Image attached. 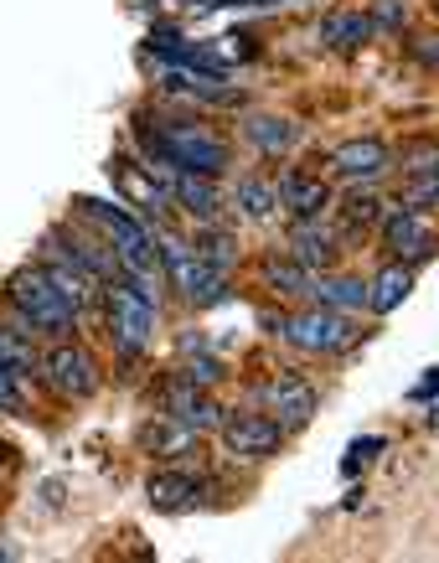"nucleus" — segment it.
I'll list each match as a JSON object with an SVG mask.
<instances>
[{
  "label": "nucleus",
  "mask_w": 439,
  "mask_h": 563,
  "mask_svg": "<svg viewBox=\"0 0 439 563\" xmlns=\"http://www.w3.org/2000/svg\"><path fill=\"white\" fill-rule=\"evenodd\" d=\"M145 151L166 172H197V176H222L228 161H233L228 140H218L207 124H191V120L155 124V135L145 130Z\"/></svg>",
  "instance_id": "f257e3e1"
},
{
  "label": "nucleus",
  "mask_w": 439,
  "mask_h": 563,
  "mask_svg": "<svg viewBox=\"0 0 439 563\" xmlns=\"http://www.w3.org/2000/svg\"><path fill=\"white\" fill-rule=\"evenodd\" d=\"M424 172H439L435 140H414V145L404 151V176H424Z\"/></svg>",
  "instance_id": "bb28decb"
},
{
  "label": "nucleus",
  "mask_w": 439,
  "mask_h": 563,
  "mask_svg": "<svg viewBox=\"0 0 439 563\" xmlns=\"http://www.w3.org/2000/svg\"><path fill=\"white\" fill-rule=\"evenodd\" d=\"M408 290H414V269L393 258V264L377 269V279H367V310L372 316H388V310H398L408 300Z\"/></svg>",
  "instance_id": "f3484780"
},
{
  "label": "nucleus",
  "mask_w": 439,
  "mask_h": 563,
  "mask_svg": "<svg viewBox=\"0 0 439 563\" xmlns=\"http://www.w3.org/2000/svg\"><path fill=\"white\" fill-rule=\"evenodd\" d=\"M279 342H289L295 352L305 357H337L347 346L356 342V325L341 316V310H300V316H285V331H279Z\"/></svg>",
  "instance_id": "20e7f679"
},
{
  "label": "nucleus",
  "mask_w": 439,
  "mask_h": 563,
  "mask_svg": "<svg viewBox=\"0 0 439 563\" xmlns=\"http://www.w3.org/2000/svg\"><path fill=\"white\" fill-rule=\"evenodd\" d=\"M305 300H316L326 310H367V279L362 274H310V285H305Z\"/></svg>",
  "instance_id": "2eb2a0df"
},
{
  "label": "nucleus",
  "mask_w": 439,
  "mask_h": 563,
  "mask_svg": "<svg viewBox=\"0 0 439 563\" xmlns=\"http://www.w3.org/2000/svg\"><path fill=\"white\" fill-rule=\"evenodd\" d=\"M36 367H42V377H47V388L57 393V398H73V404L88 398V393H99V377H103L99 362L88 357L78 342H68V336H63V342H52L47 357L36 362Z\"/></svg>",
  "instance_id": "39448f33"
},
{
  "label": "nucleus",
  "mask_w": 439,
  "mask_h": 563,
  "mask_svg": "<svg viewBox=\"0 0 439 563\" xmlns=\"http://www.w3.org/2000/svg\"><path fill=\"white\" fill-rule=\"evenodd\" d=\"M6 300L17 310V325L21 331H42V336H73V325H78V310L57 295V285L47 279L42 264H26L6 279Z\"/></svg>",
  "instance_id": "f03ea898"
},
{
  "label": "nucleus",
  "mask_w": 439,
  "mask_h": 563,
  "mask_svg": "<svg viewBox=\"0 0 439 563\" xmlns=\"http://www.w3.org/2000/svg\"><path fill=\"white\" fill-rule=\"evenodd\" d=\"M140 444L151 450L155 461H186V455H197L202 434H197V429H186L182 419H155V424L140 434Z\"/></svg>",
  "instance_id": "dca6fc26"
},
{
  "label": "nucleus",
  "mask_w": 439,
  "mask_h": 563,
  "mask_svg": "<svg viewBox=\"0 0 439 563\" xmlns=\"http://www.w3.org/2000/svg\"><path fill=\"white\" fill-rule=\"evenodd\" d=\"M372 32H404L408 26V0H372Z\"/></svg>",
  "instance_id": "393cba45"
},
{
  "label": "nucleus",
  "mask_w": 439,
  "mask_h": 563,
  "mask_svg": "<svg viewBox=\"0 0 439 563\" xmlns=\"http://www.w3.org/2000/svg\"><path fill=\"white\" fill-rule=\"evenodd\" d=\"M367 36H372L367 11H331V16L321 21V42L331 52H356Z\"/></svg>",
  "instance_id": "6ab92c4d"
},
{
  "label": "nucleus",
  "mask_w": 439,
  "mask_h": 563,
  "mask_svg": "<svg viewBox=\"0 0 439 563\" xmlns=\"http://www.w3.org/2000/svg\"><path fill=\"white\" fill-rule=\"evenodd\" d=\"M0 362H6V367H11V373H32L36 367V346H32V336H26V331H6V325H0Z\"/></svg>",
  "instance_id": "b1692460"
},
{
  "label": "nucleus",
  "mask_w": 439,
  "mask_h": 563,
  "mask_svg": "<svg viewBox=\"0 0 439 563\" xmlns=\"http://www.w3.org/2000/svg\"><path fill=\"white\" fill-rule=\"evenodd\" d=\"M414 63H424V68H435V63H439L435 36H414Z\"/></svg>",
  "instance_id": "7c9ffc66"
},
{
  "label": "nucleus",
  "mask_w": 439,
  "mask_h": 563,
  "mask_svg": "<svg viewBox=\"0 0 439 563\" xmlns=\"http://www.w3.org/2000/svg\"><path fill=\"white\" fill-rule=\"evenodd\" d=\"M439 197V172H424V176H404V207L424 212V207Z\"/></svg>",
  "instance_id": "a878e982"
},
{
  "label": "nucleus",
  "mask_w": 439,
  "mask_h": 563,
  "mask_svg": "<svg viewBox=\"0 0 439 563\" xmlns=\"http://www.w3.org/2000/svg\"><path fill=\"white\" fill-rule=\"evenodd\" d=\"M264 398H270L274 419L285 424V434L289 429H305L316 419V388H310L300 373H274L270 383H264Z\"/></svg>",
  "instance_id": "9b49d317"
},
{
  "label": "nucleus",
  "mask_w": 439,
  "mask_h": 563,
  "mask_svg": "<svg viewBox=\"0 0 439 563\" xmlns=\"http://www.w3.org/2000/svg\"><path fill=\"white\" fill-rule=\"evenodd\" d=\"M161 413H166V419H182V424L197 429V434L222 424V404H212L197 383H186V377H176V373H171L166 388H161Z\"/></svg>",
  "instance_id": "1a4fd4ad"
},
{
  "label": "nucleus",
  "mask_w": 439,
  "mask_h": 563,
  "mask_svg": "<svg viewBox=\"0 0 439 563\" xmlns=\"http://www.w3.org/2000/svg\"><path fill=\"white\" fill-rule=\"evenodd\" d=\"M259 274H264V285H270L274 295H295V300H300L305 295V285H310V274L300 269V264H295V258L289 254H279V258H264V264H259Z\"/></svg>",
  "instance_id": "5701e85b"
},
{
  "label": "nucleus",
  "mask_w": 439,
  "mask_h": 563,
  "mask_svg": "<svg viewBox=\"0 0 439 563\" xmlns=\"http://www.w3.org/2000/svg\"><path fill=\"white\" fill-rule=\"evenodd\" d=\"M21 383H26V377L11 373V367L0 362V413H17L21 409Z\"/></svg>",
  "instance_id": "c85d7f7f"
},
{
  "label": "nucleus",
  "mask_w": 439,
  "mask_h": 563,
  "mask_svg": "<svg viewBox=\"0 0 439 563\" xmlns=\"http://www.w3.org/2000/svg\"><path fill=\"white\" fill-rule=\"evenodd\" d=\"M176 352H182V357H197V352H207V331H182Z\"/></svg>",
  "instance_id": "c756f323"
},
{
  "label": "nucleus",
  "mask_w": 439,
  "mask_h": 563,
  "mask_svg": "<svg viewBox=\"0 0 439 563\" xmlns=\"http://www.w3.org/2000/svg\"><path fill=\"white\" fill-rule=\"evenodd\" d=\"M377 218H383V202H377L367 187L352 191V197H341V207H337L341 239H362V233H372V228H377Z\"/></svg>",
  "instance_id": "412c9836"
},
{
  "label": "nucleus",
  "mask_w": 439,
  "mask_h": 563,
  "mask_svg": "<svg viewBox=\"0 0 439 563\" xmlns=\"http://www.w3.org/2000/svg\"><path fill=\"white\" fill-rule=\"evenodd\" d=\"M377 222H383V239H388V249L398 254V264L419 269V264H429V258H435V239H429V228H424V218L414 212V207L393 202Z\"/></svg>",
  "instance_id": "6e6552de"
},
{
  "label": "nucleus",
  "mask_w": 439,
  "mask_h": 563,
  "mask_svg": "<svg viewBox=\"0 0 439 563\" xmlns=\"http://www.w3.org/2000/svg\"><path fill=\"white\" fill-rule=\"evenodd\" d=\"M191 254L202 258V264H212V269H233L238 264V239L228 233V228H218V222H202L197 228V239H191Z\"/></svg>",
  "instance_id": "4be33fe9"
},
{
  "label": "nucleus",
  "mask_w": 439,
  "mask_h": 563,
  "mask_svg": "<svg viewBox=\"0 0 439 563\" xmlns=\"http://www.w3.org/2000/svg\"><path fill=\"white\" fill-rule=\"evenodd\" d=\"M377 450H383V440H362V444H352V450H347V471H356V465H362V455H377Z\"/></svg>",
  "instance_id": "2f4dec72"
},
{
  "label": "nucleus",
  "mask_w": 439,
  "mask_h": 563,
  "mask_svg": "<svg viewBox=\"0 0 439 563\" xmlns=\"http://www.w3.org/2000/svg\"><path fill=\"white\" fill-rule=\"evenodd\" d=\"M222 444L233 450L238 461H270L274 450L285 444V424L274 413H222Z\"/></svg>",
  "instance_id": "423d86ee"
},
{
  "label": "nucleus",
  "mask_w": 439,
  "mask_h": 563,
  "mask_svg": "<svg viewBox=\"0 0 439 563\" xmlns=\"http://www.w3.org/2000/svg\"><path fill=\"white\" fill-rule=\"evenodd\" d=\"M388 166H393V151L377 135L341 140L337 151H331V176L347 181V187H372V181L388 176Z\"/></svg>",
  "instance_id": "0eeeda50"
},
{
  "label": "nucleus",
  "mask_w": 439,
  "mask_h": 563,
  "mask_svg": "<svg viewBox=\"0 0 439 563\" xmlns=\"http://www.w3.org/2000/svg\"><path fill=\"white\" fill-rule=\"evenodd\" d=\"M145 496H151V507H161V512H186V507H197L207 496V486H202V476L171 465V471H155V476L145 481Z\"/></svg>",
  "instance_id": "4468645a"
},
{
  "label": "nucleus",
  "mask_w": 439,
  "mask_h": 563,
  "mask_svg": "<svg viewBox=\"0 0 439 563\" xmlns=\"http://www.w3.org/2000/svg\"><path fill=\"white\" fill-rule=\"evenodd\" d=\"M78 218L94 222L103 233V243L114 249L119 269H135V274H155V239L151 228L130 212L124 202H103V197H78Z\"/></svg>",
  "instance_id": "7ed1b4c3"
},
{
  "label": "nucleus",
  "mask_w": 439,
  "mask_h": 563,
  "mask_svg": "<svg viewBox=\"0 0 439 563\" xmlns=\"http://www.w3.org/2000/svg\"><path fill=\"white\" fill-rule=\"evenodd\" d=\"M233 207L243 212L249 222H270L279 212V197H274V181L270 176H238L233 187Z\"/></svg>",
  "instance_id": "aec40b11"
},
{
  "label": "nucleus",
  "mask_w": 439,
  "mask_h": 563,
  "mask_svg": "<svg viewBox=\"0 0 439 563\" xmlns=\"http://www.w3.org/2000/svg\"><path fill=\"white\" fill-rule=\"evenodd\" d=\"M0 461H6V444H0Z\"/></svg>",
  "instance_id": "473e14b6"
},
{
  "label": "nucleus",
  "mask_w": 439,
  "mask_h": 563,
  "mask_svg": "<svg viewBox=\"0 0 439 563\" xmlns=\"http://www.w3.org/2000/svg\"><path fill=\"white\" fill-rule=\"evenodd\" d=\"M176 377L197 383V388H212V383H222V362L212 357V352H197V357H191V367H186V373H176Z\"/></svg>",
  "instance_id": "cd10ccee"
},
{
  "label": "nucleus",
  "mask_w": 439,
  "mask_h": 563,
  "mask_svg": "<svg viewBox=\"0 0 439 563\" xmlns=\"http://www.w3.org/2000/svg\"><path fill=\"white\" fill-rule=\"evenodd\" d=\"M289 258H295L305 274H326V269H337L341 239L321 218H295V228H289Z\"/></svg>",
  "instance_id": "9d476101"
},
{
  "label": "nucleus",
  "mask_w": 439,
  "mask_h": 563,
  "mask_svg": "<svg viewBox=\"0 0 439 563\" xmlns=\"http://www.w3.org/2000/svg\"><path fill=\"white\" fill-rule=\"evenodd\" d=\"M274 197L295 218H321L326 207H331V187H326L321 176H310L305 166H285L279 181H274Z\"/></svg>",
  "instance_id": "f8f14e48"
},
{
  "label": "nucleus",
  "mask_w": 439,
  "mask_h": 563,
  "mask_svg": "<svg viewBox=\"0 0 439 563\" xmlns=\"http://www.w3.org/2000/svg\"><path fill=\"white\" fill-rule=\"evenodd\" d=\"M243 140H249L259 155H285L289 145L300 140V130H295V120H285V114H249V120H243Z\"/></svg>",
  "instance_id": "a211bd4d"
},
{
  "label": "nucleus",
  "mask_w": 439,
  "mask_h": 563,
  "mask_svg": "<svg viewBox=\"0 0 439 563\" xmlns=\"http://www.w3.org/2000/svg\"><path fill=\"white\" fill-rule=\"evenodd\" d=\"M166 197H171L176 207H182L186 218H197V222H218V218H222V191H218V176L171 172Z\"/></svg>",
  "instance_id": "ddd939ff"
}]
</instances>
